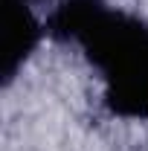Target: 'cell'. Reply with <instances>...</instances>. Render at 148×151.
Returning <instances> with one entry per match:
<instances>
[{
  "instance_id": "obj_1",
  "label": "cell",
  "mask_w": 148,
  "mask_h": 151,
  "mask_svg": "<svg viewBox=\"0 0 148 151\" xmlns=\"http://www.w3.org/2000/svg\"><path fill=\"white\" fill-rule=\"evenodd\" d=\"M44 26L55 44L78 47L99 73L111 116L148 119V18L108 0H58Z\"/></svg>"
},
{
  "instance_id": "obj_2",
  "label": "cell",
  "mask_w": 148,
  "mask_h": 151,
  "mask_svg": "<svg viewBox=\"0 0 148 151\" xmlns=\"http://www.w3.org/2000/svg\"><path fill=\"white\" fill-rule=\"evenodd\" d=\"M47 38L44 18L29 0H3V87H9Z\"/></svg>"
},
{
  "instance_id": "obj_3",
  "label": "cell",
  "mask_w": 148,
  "mask_h": 151,
  "mask_svg": "<svg viewBox=\"0 0 148 151\" xmlns=\"http://www.w3.org/2000/svg\"><path fill=\"white\" fill-rule=\"evenodd\" d=\"M29 3H32L35 9H41V6H50V9H52V6H55L58 0H29Z\"/></svg>"
}]
</instances>
